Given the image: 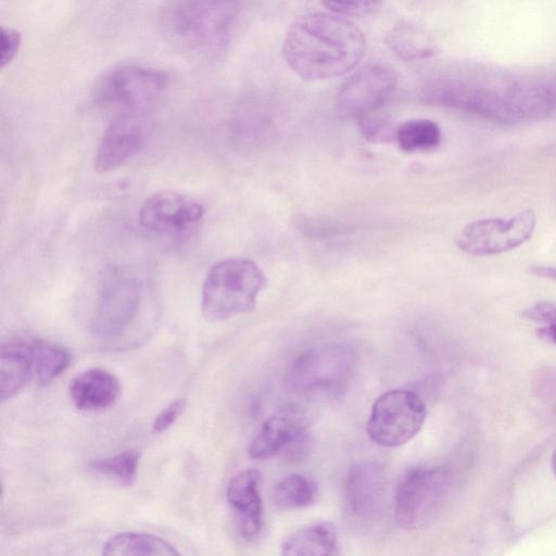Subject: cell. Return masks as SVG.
Masks as SVG:
<instances>
[{
  "instance_id": "cell-17",
  "label": "cell",
  "mask_w": 556,
  "mask_h": 556,
  "mask_svg": "<svg viewBox=\"0 0 556 556\" xmlns=\"http://www.w3.org/2000/svg\"><path fill=\"white\" fill-rule=\"evenodd\" d=\"M119 380L110 371L92 368L76 376L70 387L74 405L86 412H100L113 406L119 399Z\"/></svg>"
},
{
  "instance_id": "cell-4",
  "label": "cell",
  "mask_w": 556,
  "mask_h": 556,
  "mask_svg": "<svg viewBox=\"0 0 556 556\" xmlns=\"http://www.w3.org/2000/svg\"><path fill=\"white\" fill-rule=\"evenodd\" d=\"M267 286L262 268L252 260L231 257L214 264L202 286L201 311L206 320L220 321L253 311Z\"/></svg>"
},
{
  "instance_id": "cell-29",
  "label": "cell",
  "mask_w": 556,
  "mask_h": 556,
  "mask_svg": "<svg viewBox=\"0 0 556 556\" xmlns=\"http://www.w3.org/2000/svg\"><path fill=\"white\" fill-rule=\"evenodd\" d=\"M383 0H321L325 8L342 16H365L376 11Z\"/></svg>"
},
{
  "instance_id": "cell-13",
  "label": "cell",
  "mask_w": 556,
  "mask_h": 556,
  "mask_svg": "<svg viewBox=\"0 0 556 556\" xmlns=\"http://www.w3.org/2000/svg\"><path fill=\"white\" fill-rule=\"evenodd\" d=\"M204 215L203 205L175 191L148 197L139 210L141 226L159 235H180L195 226Z\"/></svg>"
},
{
  "instance_id": "cell-3",
  "label": "cell",
  "mask_w": 556,
  "mask_h": 556,
  "mask_svg": "<svg viewBox=\"0 0 556 556\" xmlns=\"http://www.w3.org/2000/svg\"><path fill=\"white\" fill-rule=\"evenodd\" d=\"M240 11V0H170L160 10L157 25L176 51L207 63L227 51Z\"/></svg>"
},
{
  "instance_id": "cell-2",
  "label": "cell",
  "mask_w": 556,
  "mask_h": 556,
  "mask_svg": "<svg viewBox=\"0 0 556 556\" xmlns=\"http://www.w3.org/2000/svg\"><path fill=\"white\" fill-rule=\"evenodd\" d=\"M428 104L452 108L501 124L539 121L554 108L551 91L536 84L489 85L462 78H435L421 89Z\"/></svg>"
},
{
  "instance_id": "cell-30",
  "label": "cell",
  "mask_w": 556,
  "mask_h": 556,
  "mask_svg": "<svg viewBox=\"0 0 556 556\" xmlns=\"http://www.w3.org/2000/svg\"><path fill=\"white\" fill-rule=\"evenodd\" d=\"M0 35V65L4 68L17 55L22 37L18 30L11 27H2Z\"/></svg>"
},
{
  "instance_id": "cell-6",
  "label": "cell",
  "mask_w": 556,
  "mask_h": 556,
  "mask_svg": "<svg viewBox=\"0 0 556 556\" xmlns=\"http://www.w3.org/2000/svg\"><path fill=\"white\" fill-rule=\"evenodd\" d=\"M168 74L143 65H122L104 73L92 91L94 103L118 113L148 114L165 94Z\"/></svg>"
},
{
  "instance_id": "cell-24",
  "label": "cell",
  "mask_w": 556,
  "mask_h": 556,
  "mask_svg": "<svg viewBox=\"0 0 556 556\" xmlns=\"http://www.w3.org/2000/svg\"><path fill=\"white\" fill-rule=\"evenodd\" d=\"M316 496V483L301 473L283 477L273 491V502L280 509L306 507L315 502Z\"/></svg>"
},
{
  "instance_id": "cell-15",
  "label": "cell",
  "mask_w": 556,
  "mask_h": 556,
  "mask_svg": "<svg viewBox=\"0 0 556 556\" xmlns=\"http://www.w3.org/2000/svg\"><path fill=\"white\" fill-rule=\"evenodd\" d=\"M309 425L307 412L295 404H287L274 412L260 427L250 442L251 458H268L298 440Z\"/></svg>"
},
{
  "instance_id": "cell-1",
  "label": "cell",
  "mask_w": 556,
  "mask_h": 556,
  "mask_svg": "<svg viewBox=\"0 0 556 556\" xmlns=\"http://www.w3.org/2000/svg\"><path fill=\"white\" fill-rule=\"evenodd\" d=\"M363 31L339 15L307 13L289 26L282 55L289 67L306 80H324L344 75L363 59Z\"/></svg>"
},
{
  "instance_id": "cell-5",
  "label": "cell",
  "mask_w": 556,
  "mask_h": 556,
  "mask_svg": "<svg viewBox=\"0 0 556 556\" xmlns=\"http://www.w3.org/2000/svg\"><path fill=\"white\" fill-rule=\"evenodd\" d=\"M143 291L139 280L119 267H108L100 277L90 319L91 334L101 341L124 338L139 318Z\"/></svg>"
},
{
  "instance_id": "cell-27",
  "label": "cell",
  "mask_w": 556,
  "mask_h": 556,
  "mask_svg": "<svg viewBox=\"0 0 556 556\" xmlns=\"http://www.w3.org/2000/svg\"><path fill=\"white\" fill-rule=\"evenodd\" d=\"M521 315L540 324L538 336L541 340L556 345V304L548 301H539L527 308Z\"/></svg>"
},
{
  "instance_id": "cell-28",
  "label": "cell",
  "mask_w": 556,
  "mask_h": 556,
  "mask_svg": "<svg viewBox=\"0 0 556 556\" xmlns=\"http://www.w3.org/2000/svg\"><path fill=\"white\" fill-rule=\"evenodd\" d=\"M363 136L371 142H390L394 140L395 126L379 112L357 121Z\"/></svg>"
},
{
  "instance_id": "cell-23",
  "label": "cell",
  "mask_w": 556,
  "mask_h": 556,
  "mask_svg": "<svg viewBox=\"0 0 556 556\" xmlns=\"http://www.w3.org/2000/svg\"><path fill=\"white\" fill-rule=\"evenodd\" d=\"M37 380L47 384L60 376L71 364V353L64 346L45 341H30Z\"/></svg>"
},
{
  "instance_id": "cell-21",
  "label": "cell",
  "mask_w": 556,
  "mask_h": 556,
  "mask_svg": "<svg viewBox=\"0 0 556 556\" xmlns=\"http://www.w3.org/2000/svg\"><path fill=\"white\" fill-rule=\"evenodd\" d=\"M384 42L395 55L405 61L427 59L433 53L427 34L407 21L396 23L386 35Z\"/></svg>"
},
{
  "instance_id": "cell-16",
  "label": "cell",
  "mask_w": 556,
  "mask_h": 556,
  "mask_svg": "<svg viewBox=\"0 0 556 556\" xmlns=\"http://www.w3.org/2000/svg\"><path fill=\"white\" fill-rule=\"evenodd\" d=\"M261 473L255 469L238 472L227 486V501L236 514L240 535L247 541L260 536L263 530Z\"/></svg>"
},
{
  "instance_id": "cell-18",
  "label": "cell",
  "mask_w": 556,
  "mask_h": 556,
  "mask_svg": "<svg viewBox=\"0 0 556 556\" xmlns=\"http://www.w3.org/2000/svg\"><path fill=\"white\" fill-rule=\"evenodd\" d=\"M34 369L30 342L14 341L2 344L0 353V400L14 397L27 382Z\"/></svg>"
},
{
  "instance_id": "cell-20",
  "label": "cell",
  "mask_w": 556,
  "mask_h": 556,
  "mask_svg": "<svg viewBox=\"0 0 556 556\" xmlns=\"http://www.w3.org/2000/svg\"><path fill=\"white\" fill-rule=\"evenodd\" d=\"M105 556H179L177 548L166 540L143 532H119L111 536L102 548Z\"/></svg>"
},
{
  "instance_id": "cell-32",
  "label": "cell",
  "mask_w": 556,
  "mask_h": 556,
  "mask_svg": "<svg viewBox=\"0 0 556 556\" xmlns=\"http://www.w3.org/2000/svg\"><path fill=\"white\" fill-rule=\"evenodd\" d=\"M529 270L533 276L540 277L542 279L551 280L556 283V267L555 266L534 265Z\"/></svg>"
},
{
  "instance_id": "cell-14",
  "label": "cell",
  "mask_w": 556,
  "mask_h": 556,
  "mask_svg": "<svg viewBox=\"0 0 556 556\" xmlns=\"http://www.w3.org/2000/svg\"><path fill=\"white\" fill-rule=\"evenodd\" d=\"M148 114L118 113L104 130L94 156V169L115 170L137 154L148 137Z\"/></svg>"
},
{
  "instance_id": "cell-9",
  "label": "cell",
  "mask_w": 556,
  "mask_h": 556,
  "mask_svg": "<svg viewBox=\"0 0 556 556\" xmlns=\"http://www.w3.org/2000/svg\"><path fill=\"white\" fill-rule=\"evenodd\" d=\"M426 416V405L417 393L406 389L389 390L375 401L367 433L378 445L397 447L419 432Z\"/></svg>"
},
{
  "instance_id": "cell-19",
  "label": "cell",
  "mask_w": 556,
  "mask_h": 556,
  "mask_svg": "<svg viewBox=\"0 0 556 556\" xmlns=\"http://www.w3.org/2000/svg\"><path fill=\"white\" fill-rule=\"evenodd\" d=\"M338 548L336 526L330 521H318L291 533L281 544V554L328 556L338 554Z\"/></svg>"
},
{
  "instance_id": "cell-12",
  "label": "cell",
  "mask_w": 556,
  "mask_h": 556,
  "mask_svg": "<svg viewBox=\"0 0 556 556\" xmlns=\"http://www.w3.org/2000/svg\"><path fill=\"white\" fill-rule=\"evenodd\" d=\"M386 493L383 468L375 462L357 463L349 470L343 484L344 510L351 522L364 527L380 516Z\"/></svg>"
},
{
  "instance_id": "cell-10",
  "label": "cell",
  "mask_w": 556,
  "mask_h": 556,
  "mask_svg": "<svg viewBox=\"0 0 556 556\" xmlns=\"http://www.w3.org/2000/svg\"><path fill=\"white\" fill-rule=\"evenodd\" d=\"M535 224V212L526 208L510 217H490L471 222L455 236L454 241L466 254L496 255L527 242L533 235Z\"/></svg>"
},
{
  "instance_id": "cell-26",
  "label": "cell",
  "mask_w": 556,
  "mask_h": 556,
  "mask_svg": "<svg viewBox=\"0 0 556 556\" xmlns=\"http://www.w3.org/2000/svg\"><path fill=\"white\" fill-rule=\"evenodd\" d=\"M294 223L304 236L317 240L342 236L351 230L349 225L324 216L301 215Z\"/></svg>"
},
{
  "instance_id": "cell-8",
  "label": "cell",
  "mask_w": 556,
  "mask_h": 556,
  "mask_svg": "<svg viewBox=\"0 0 556 556\" xmlns=\"http://www.w3.org/2000/svg\"><path fill=\"white\" fill-rule=\"evenodd\" d=\"M355 354L350 345L327 343L299 354L289 366L285 384L295 393L338 390L350 378Z\"/></svg>"
},
{
  "instance_id": "cell-7",
  "label": "cell",
  "mask_w": 556,
  "mask_h": 556,
  "mask_svg": "<svg viewBox=\"0 0 556 556\" xmlns=\"http://www.w3.org/2000/svg\"><path fill=\"white\" fill-rule=\"evenodd\" d=\"M452 486V473L444 466H420L400 481L395 494L394 516L405 530L428 523L445 502Z\"/></svg>"
},
{
  "instance_id": "cell-31",
  "label": "cell",
  "mask_w": 556,
  "mask_h": 556,
  "mask_svg": "<svg viewBox=\"0 0 556 556\" xmlns=\"http://www.w3.org/2000/svg\"><path fill=\"white\" fill-rule=\"evenodd\" d=\"M186 406L187 401L185 399H178L169 403L156 415L152 424L153 432L161 433L169 429L184 413Z\"/></svg>"
},
{
  "instance_id": "cell-22",
  "label": "cell",
  "mask_w": 556,
  "mask_h": 556,
  "mask_svg": "<svg viewBox=\"0 0 556 556\" xmlns=\"http://www.w3.org/2000/svg\"><path fill=\"white\" fill-rule=\"evenodd\" d=\"M394 141L404 152L431 151L441 142V130L433 121L410 119L396 126Z\"/></svg>"
},
{
  "instance_id": "cell-33",
  "label": "cell",
  "mask_w": 556,
  "mask_h": 556,
  "mask_svg": "<svg viewBox=\"0 0 556 556\" xmlns=\"http://www.w3.org/2000/svg\"><path fill=\"white\" fill-rule=\"evenodd\" d=\"M552 468H553L554 475L556 477V450H555L553 458H552Z\"/></svg>"
},
{
  "instance_id": "cell-25",
  "label": "cell",
  "mask_w": 556,
  "mask_h": 556,
  "mask_svg": "<svg viewBox=\"0 0 556 556\" xmlns=\"http://www.w3.org/2000/svg\"><path fill=\"white\" fill-rule=\"evenodd\" d=\"M139 460L140 454L127 448L110 457L91 459L89 467L122 485L130 486L136 481Z\"/></svg>"
},
{
  "instance_id": "cell-11",
  "label": "cell",
  "mask_w": 556,
  "mask_h": 556,
  "mask_svg": "<svg viewBox=\"0 0 556 556\" xmlns=\"http://www.w3.org/2000/svg\"><path fill=\"white\" fill-rule=\"evenodd\" d=\"M396 86L395 74L380 65L361 68L350 76L338 93L339 113L356 122L378 113Z\"/></svg>"
}]
</instances>
